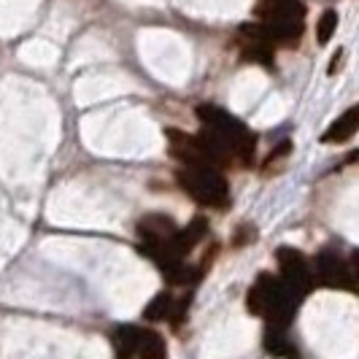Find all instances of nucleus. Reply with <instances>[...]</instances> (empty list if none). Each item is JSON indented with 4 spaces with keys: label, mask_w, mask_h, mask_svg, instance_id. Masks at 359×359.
<instances>
[{
    "label": "nucleus",
    "mask_w": 359,
    "mask_h": 359,
    "mask_svg": "<svg viewBox=\"0 0 359 359\" xmlns=\"http://www.w3.org/2000/svg\"><path fill=\"white\" fill-rule=\"evenodd\" d=\"M165 135L170 141V154L179 162H203V149H200L198 135H187V133L173 130V127H168Z\"/></svg>",
    "instance_id": "nucleus-7"
},
{
    "label": "nucleus",
    "mask_w": 359,
    "mask_h": 359,
    "mask_svg": "<svg viewBox=\"0 0 359 359\" xmlns=\"http://www.w3.org/2000/svg\"><path fill=\"white\" fill-rule=\"evenodd\" d=\"M179 230V224L170 216L162 214H149L138 222V238L141 246H154V243H170L173 235Z\"/></svg>",
    "instance_id": "nucleus-6"
},
{
    "label": "nucleus",
    "mask_w": 359,
    "mask_h": 359,
    "mask_svg": "<svg viewBox=\"0 0 359 359\" xmlns=\"http://www.w3.org/2000/svg\"><path fill=\"white\" fill-rule=\"evenodd\" d=\"M335 27H338V14L332 11V8H327L319 19V25H316V36H319V43H327L332 33H335Z\"/></svg>",
    "instance_id": "nucleus-14"
},
{
    "label": "nucleus",
    "mask_w": 359,
    "mask_h": 359,
    "mask_svg": "<svg viewBox=\"0 0 359 359\" xmlns=\"http://www.w3.org/2000/svg\"><path fill=\"white\" fill-rule=\"evenodd\" d=\"M254 14L265 25L273 46H294L303 36L306 6L300 0H257Z\"/></svg>",
    "instance_id": "nucleus-2"
},
{
    "label": "nucleus",
    "mask_w": 359,
    "mask_h": 359,
    "mask_svg": "<svg viewBox=\"0 0 359 359\" xmlns=\"http://www.w3.org/2000/svg\"><path fill=\"white\" fill-rule=\"evenodd\" d=\"M276 257H278V268H281V281H284L294 294L306 297L308 289H311V281H313L306 257L297 252V249H287V246L278 249Z\"/></svg>",
    "instance_id": "nucleus-5"
},
{
    "label": "nucleus",
    "mask_w": 359,
    "mask_h": 359,
    "mask_svg": "<svg viewBox=\"0 0 359 359\" xmlns=\"http://www.w3.org/2000/svg\"><path fill=\"white\" fill-rule=\"evenodd\" d=\"M357 127H359V108L351 106L341 119H335V122L330 125V130L322 135V144H343V141H351L354 133H357Z\"/></svg>",
    "instance_id": "nucleus-8"
},
{
    "label": "nucleus",
    "mask_w": 359,
    "mask_h": 359,
    "mask_svg": "<svg viewBox=\"0 0 359 359\" xmlns=\"http://www.w3.org/2000/svg\"><path fill=\"white\" fill-rule=\"evenodd\" d=\"M176 181H179L181 189L200 205L224 208L227 200H230L227 179L222 176L219 168L208 165V162H181V168L176 170Z\"/></svg>",
    "instance_id": "nucleus-3"
},
{
    "label": "nucleus",
    "mask_w": 359,
    "mask_h": 359,
    "mask_svg": "<svg viewBox=\"0 0 359 359\" xmlns=\"http://www.w3.org/2000/svg\"><path fill=\"white\" fill-rule=\"evenodd\" d=\"M198 119L203 122V130L208 135H214L216 141L233 154L235 162H241V165L252 162L257 135L249 133L243 127V122H238L233 114H227V111H222V108L216 106H200Z\"/></svg>",
    "instance_id": "nucleus-1"
},
{
    "label": "nucleus",
    "mask_w": 359,
    "mask_h": 359,
    "mask_svg": "<svg viewBox=\"0 0 359 359\" xmlns=\"http://www.w3.org/2000/svg\"><path fill=\"white\" fill-rule=\"evenodd\" d=\"M135 343H138V327L125 324V327H116L111 332V346L116 351V357H135Z\"/></svg>",
    "instance_id": "nucleus-11"
},
{
    "label": "nucleus",
    "mask_w": 359,
    "mask_h": 359,
    "mask_svg": "<svg viewBox=\"0 0 359 359\" xmlns=\"http://www.w3.org/2000/svg\"><path fill=\"white\" fill-rule=\"evenodd\" d=\"M173 306H176V300H173V294H168V292H160L149 306L144 308V316L149 322H162V319H170V313H173Z\"/></svg>",
    "instance_id": "nucleus-12"
},
{
    "label": "nucleus",
    "mask_w": 359,
    "mask_h": 359,
    "mask_svg": "<svg viewBox=\"0 0 359 359\" xmlns=\"http://www.w3.org/2000/svg\"><path fill=\"white\" fill-rule=\"evenodd\" d=\"M168 354V346L162 341L160 332L154 330H138V343H135V357L141 359H162Z\"/></svg>",
    "instance_id": "nucleus-10"
},
{
    "label": "nucleus",
    "mask_w": 359,
    "mask_h": 359,
    "mask_svg": "<svg viewBox=\"0 0 359 359\" xmlns=\"http://www.w3.org/2000/svg\"><path fill=\"white\" fill-rule=\"evenodd\" d=\"M265 348H268L270 354H276V357H297V348L289 346L278 327H270L268 332H265Z\"/></svg>",
    "instance_id": "nucleus-13"
},
{
    "label": "nucleus",
    "mask_w": 359,
    "mask_h": 359,
    "mask_svg": "<svg viewBox=\"0 0 359 359\" xmlns=\"http://www.w3.org/2000/svg\"><path fill=\"white\" fill-rule=\"evenodd\" d=\"M341 65H343V49H338V52L332 54V62H330V68H327V71H330V76H335Z\"/></svg>",
    "instance_id": "nucleus-15"
},
{
    "label": "nucleus",
    "mask_w": 359,
    "mask_h": 359,
    "mask_svg": "<svg viewBox=\"0 0 359 359\" xmlns=\"http://www.w3.org/2000/svg\"><path fill=\"white\" fill-rule=\"evenodd\" d=\"M273 276L268 273H262L259 278H257V284L249 289V297H246V308H249V313L254 316H262L265 313V308H268V300H270V292H273Z\"/></svg>",
    "instance_id": "nucleus-9"
},
{
    "label": "nucleus",
    "mask_w": 359,
    "mask_h": 359,
    "mask_svg": "<svg viewBox=\"0 0 359 359\" xmlns=\"http://www.w3.org/2000/svg\"><path fill=\"white\" fill-rule=\"evenodd\" d=\"M354 276V265H348L338 252H322L316 257V281L322 287L357 292Z\"/></svg>",
    "instance_id": "nucleus-4"
}]
</instances>
